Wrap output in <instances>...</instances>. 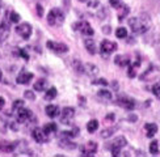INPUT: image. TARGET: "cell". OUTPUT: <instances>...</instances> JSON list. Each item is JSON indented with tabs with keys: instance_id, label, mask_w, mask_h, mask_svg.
Instances as JSON below:
<instances>
[{
	"instance_id": "cell-1",
	"label": "cell",
	"mask_w": 160,
	"mask_h": 157,
	"mask_svg": "<svg viewBox=\"0 0 160 157\" xmlns=\"http://www.w3.org/2000/svg\"><path fill=\"white\" fill-rule=\"evenodd\" d=\"M129 25L135 34H144L150 29V17L146 13L137 17H131L129 20Z\"/></svg>"
},
{
	"instance_id": "cell-2",
	"label": "cell",
	"mask_w": 160,
	"mask_h": 157,
	"mask_svg": "<svg viewBox=\"0 0 160 157\" xmlns=\"http://www.w3.org/2000/svg\"><path fill=\"white\" fill-rule=\"evenodd\" d=\"M64 21V13L59 9V8H54V9H51L49 12V15H48V22L49 25L51 26H61Z\"/></svg>"
},
{
	"instance_id": "cell-3",
	"label": "cell",
	"mask_w": 160,
	"mask_h": 157,
	"mask_svg": "<svg viewBox=\"0 0 160 157\" xmlns=\"http://www.w3.org/2000/svg\"><path fill=\"white\" fill-rule=\"evenodd\" d=\"M126 144H128V141H126V139H125L123 136L116 137L114 141L112 143V148H110L113 156H118V155H119V149H121L122 147H125Z\"/></svg>"
},
{
	"instance_id": "cell-4",
	"label": "cell",
	"mask_w": 160,
	"mask_h": 157,
	"mask_svg": "<svg viewBox=\"0 0 160 157\" xmlns=\"http://www.w3.org/2000/svg\"><path fill=\"white\" fill-rule=\"evenodd\" d=\"M16 33H18L20 37H22L24 39H28L32 34V26L28 22H24V24H20L16 26Z\"/></svg>"
},
{
	"instance_id": "cell-5",
	"label": "cell",
	"mask_w": 160,
	"mask_h": 157,
	"mask_svg": "<svg viewBox=\"0 0 160 157\" xmlns=\"http://www.w3.org/2000/svg\"><path fill=\"white\" fill-rule=\"evenodd\" d=\"M72 28L79 30V31H82L84 36H93V29H92V26L88 24V22H85V21H80L78 24H74L72 25Z\"/></svg>"
},
{
	"instance_id": "cell-6",
	"label": "cell",
	"mask_w": 160,
	"mask_h": 157,
	"mask_svg": "<svg viewBox=\"0 0 160 157\" xmlns=\"http://www.w3.org/2000/svg\"><path fill=\"white\" fill-rule=\"evenodd\" d=\"M48 47L57 52V54H64V52L68 51V46H66L64 43H61V42H52V41H49L48 42Z\"/></svg>"
},
{
	"instance_id": "cell-7",
	"label": "cell",
	"mask_w": 160,
	"mask_h": 157,
	"mask_svg": "<svg viewBox=\"0 0 160 157\" xmlns=\"http://www.w3.org/2000/svg\"><path fill=\"white\" fill-rule=\"evenodd\" d=\"M75 117V109L74 107H64L61 115V122L63 124H70V122Z\"/></svg>"
},
{
	"instance_id": "cell-8",
	"label": "cell",
	"mask_w": 160,
	"mask_h": 157,
	"mask_svg": "<svg viewBox=\"0 0 160 157\" xmlns=\"http://www.w3.org/2000/svg\"><path fill=\"white\" fill-rule=\"evenodd\" d=\"M16 117H17V122L18 123H25L33 117V114H32L30 110L25 109V107H20V109H17V115Z\"/></svg>"
},
{
	"instance_id": "cell-9",
	"label": "cell",
	"mask_w": 160,
	"mask_h": 157,
	"mask_svg": "<svg viewBox=\"0 0 160 157\" xmlns=\"http://www.w3.org/2000/svg\"><path fill=\"white\" fill-rule=\"evenodd\" d=\"M32 136L37 143H45L48 141V134L45 132L42 128H34L32 132Z\"/></svg>"
},
{
	"instance_id": "cell-10",
	"label": "cell",
	"mask_w": 160,
	"mask_h": 157,
	"mask_svg": "<svg viewBox=\"0 0 160 157\" xmlns=\"http://www.w3.org/2000/svg\"><path fill=\"white\" fill-rule=\"evenodd\" d=\"M117 49V45L114 42L112 41H106V39H104V41L101 42V52L102 54H112L113 51H116Z\"/></svg>"
},
{
	"instance_id": "cell-11",
	"label": "cell",
	"mask_w": 160,
	"mask_h": 157,
	"mask_svg": "<svg viewBox=\"0 0 160 157\" xmlns=\"http://www.w3.org/2000/svg\"><path fill=\"white\" fill-rule=\"evenodd\" d=\"M117 103L119 106H122L123 109H128V110H132L135 107V102L131 100V98H128V97H119L117 98Z\"/></svg>"
},
{
	"instance_id": "cell-12",
	"label": "cell",
	"mask_w": 160,
	"mask_h": 157,
	"mask_svg": "<svg viewBox=\"0 0 160 157\" xmlns=\"http://www.w3.org/2000/svg\"><path fill=\"white\" fill-rule=\"evenodd\" d=\"M96 152H97V143H95V141H88L82 148V153L85 156H92Z\"/></svg>"
},
{
	"instance_id": "cell-13",
	"label": "cell",
	"mask_w": 160,
	"mask_h": 157,
	"mask_svg": "<svg viewBox=\"0 0 160 157\" xmlns=\"http://www.w3.org/2000/svg\"><path fill=\"white\" fill-rule=\"evenodd\" d=\"M8 36H9V25L5 21H3L2 24H0V43L7 41Z\"/></svg>"
},
{
	"instance_id": "cell-14",
	"label": "cell",
	"mask_w": 160,
	"mask_h": 157,
	"mask_svg": "<svg viewBox=\"0 0 160 157\" xmlns=\"http://www.w3.org/2000/svg\"><path fill=\"white\" fill-rule=\"evenodd\" d=\"M32 78H33V74H30V72H21V74L17 76L16 81L18 84H28V83H30Z\"/></svg>"
},
{
	"instance_id": "cell-15",
	"label": "cell",
	"mask_w": 160,
	"mask_h": 157,
	"mask_svg": "<svg viewBox=\"0 0 160 157\" xmlns=\"http://www.w3.org/2000/svg\"><path fill=\"white\" fill-rule=\"evenodd\" d=\"M45 111H46V114H48V117H50V118H55L59 115V113H61V111H59V107L55 106V105H49V106H46Z\"/></svg>"
},
{
	"instance_id": "cell-16",
	"label": "cell",
	"mask_w": 160,
	"mask_h": 157,
	"mask_svg": "<svg viewBox=\"0 0 160 157\" xmlns=\"http://www.w3.org/2000/svg\"><path fill=\"white\" fill-rule=\"evenodd\" d=\"M84 46H85L87 51H88L91 55H95L96 54V43H95L93 39H85Z\"/></svg>"
},
{
	"instance_id": "cell-17",
	"label": "cell",
	"mask_w": 160,
	"mask_h": 157,
	"mask_svg": "<svg viewBox=\"0 0 160 157\" xmlns=\"http://www.w3.org/2000/svg\"><path fill=\"white\" fill-rule=\"evenodd\" d=\"M114 62L117 65H121V67H125V65H130V58L129 56H123V55H117Z\"/></svg>"
},
{
	"instance_id": "cell-18",
	"label": "cell",
	"mask_w": 160,
	"mask_h": 157,
	"mask_svg": "<svg viewBox=\"0 0 160 157\" xmlns=\"http://www.w3.org/2000/svg\"><path fill=\"white\" fill-rule=\"evenodd\" d=\"M17 147V143H0V150H4V152H12L15 150Z\"/></svg>"
},
{
	"instance_id": "cell-19",
	"label": "cell",
	"mask_w": 160,
	"mask_h": 157,
	"mask_svg": "<svg viewBox=\"0 0 160 157\" xmlns=\"http://www.w3.org/2000/svg\"><path fill=\"white\" fill-rule=\"evenodd\" d=\"M144 128H146V132H147V136L148 137H152L156 132H158V126L155 123H147L144 126Z\"/></svg>"
},
{
	"instance_id": "cell-20",
	"label": "cell",
	"mask_w": 160,
	"mask_h": 157,
	"mask_svg": "<svg viewBox=\"0 0 160 157\" xmlns=\"http://www.w3.org/2000/svg\"><path fill=\"white\" fill-rule=\"evenodd\" d=\"M97 97L100 98V100H102V101H110L112 100V93L109 90H98V93H97Z\"/></svg>"
},
{
	"instance_id": "cell-21",
	"label": "cell",
	"mask_w": 160,
	"mask_h": 157,
	"mask_svg": "<svg viewBox=\"0 0 160 157\" xmlns=\"http://www.w3.org/2000/svg\"><path fill=\"white\" fill-rule=\"evenodd\" d=\"M84 67H85V72H87L88 75H91V76L97 75L98 69H97L96 65H93L92 63H87V64H84Z\"/></svg>"
},
{
	"instance_id": "cell-22",
	"label": "cell",
	"mask_w": 160,
	"mask_h": 157,
	"mask_svg": "<svg viewBox=\"0 0 160 157\" xmlns=\"http://www.w3.org/2000/svg\"><path fill=\"white\" fill-rule=\"evenodd\" d=\"M118 8H119V12H118V20H123L125 16L129 13V7H128V5H125V4H119V5H118Z\"/></svg>"
},
{
	"instance_id": "cell-23",
	"label": "cell",
	"mask_w": 160,
	"mask_h": 157,
	"mask_svg": "<svg viewBox=\"0 0 160 157\" xmlns=\"http://www.w3.org/2000/svg\"><path fill=\"white\" fill-rule=\"evenodd\" d=\"M59 145H61L62 148H66V149H75V148H76V144L68 141V139L59 141Z\"/></svg>"
},
{
	"instance_id": "cell-24",
	"label": "cell",
	"mask_w": 160,
	"mask_h": 157,
	"mask_svg": "<svg viewBox=\"0 0 160 157\" xmlns=\"http://www.w3.org/2000/svg\"><path fill=\"white\" fill-rule=\"evenodd\" d=\"M72 64H74V69L78 72V74H84V72H85L84 64H82L79 60H74V62H72Z\"/></svg>"
},
{
	"instance_id": "cell-25",
	"label": "cell",
	"mask_w": 160,
	"mask_h": 157,
	"mask_svg": "<svg viewBox=\"0 0 160 157\" xmlns=\"http://www.w3.org/2000/svg\"><path fill=\"white\" fill-rule=\"evenodd\" d=\"M55 97H57V89H55V88H50L48 92H46V94H45V100L51 101V100H54Z\"/></svg>"
},
{
	"instance_id": "cell-26",
	"label": "cell",
	"mask_w": 160,
	"mask_h": 157,
	"mask_svg": "<svg viewBox=\"0 0 160 157\" xmlns=\"http://www.w3.org/2000/svg\"><path fill=\"white\" fill-rule=\"evenodd\" d=\"M97 127H98V122L96 119L89 121L88 124H87V130H88L89 132H95V131L97 130Z\"/></svg>"
},
{
	"instance_id": "cell-27",
	"label": "cell",
	"mask_w": 160,
	"mask_h": 157,
	"mask_svg": "<svg viewBox=\"0 0 160 157\" xmlns=\"http://www.w3.org/2000/svg\"><path fill=\"white\" fill-rule=\"evenodd\" d=\"M45 87H46V81L43 78H39V80L36 81V84H34V90L42 92V90H45Z\"/></svg>"
},
{
	"instance_id": "cell-28",
	"label": "cell",
	"mask_w": 160,
	"mask_h": 157,
	"mask_svg": "<svg viewBox=\"0 0 160 157\" xmlns=\"http://www.w3.org/2000/svg\"><path fill=\"white\" fill-rule=\"evenodd\" d=\"M43 131H45L46 134L55 132V131H57V124H55V123H48V124H45Z\"/></svg>"
},
{
	"instance_id": "cell-29",
	"label": "cell",
	"mask_w": 160,
	"mask_h": 157,
	"mask_svg": "<svg viewBox=\"0 0 160 157\" xmlns=\"http://www.w3.org/2000/svg\"><path fill=\"white\" fill-rule=\"evenodd\" d=\"M150 152L152 155H158V152H159V143L156 140L151 141V144H150Z\"/></svg>"
},
{
	"instance_id": "cell-30",
	"label": "cell",
	"mask_w": 160,
	"mask_h": 157,
	"mask_svg": "<svg viewBox=\"0 0 160 157\" xmlns=\"http://www.w3.org/2000/svg\"><path fill=\"white\" fill-rule=\"evenodd\" d=\"M116 36H117V38H126L128 37V30L125 28H118L116 30Z\"/></svg>"
},
{
	"instance_id": "cell-31",
	"label": "cell",
	"mask_w": 160,
	"mask_h": 157,
	"mask_svg": "<svg viewBox=\"0 0 160 157\" xmlns=\"http://www.w3.org/2000/svg\"><path fill=\"white\" fill-rule=\"evenodd\" d=\"M114 131H116V128H106L101 132V136L102 137H110L113 134H114Z\"/></svg>"
},
{
	"instance_id": "cell-32",
	"label": "cell",
	"mask_w": 160,
	"mask_h": 157,
	"mask_svg": "<svg viewBox=\"0 0 160 157\" xmlns=\"http://www.w3.org/2000/svg\"><path fill=\"white\" fill-rule=\"evenodd\" d=\"M9 20H11V22L17 24L20 21V15H18V13H16V12H12L11 16H9Z\"/></svg>"
},
{
	"instance_id": "cell-33",
	"label": "cell",
	"mask_w": 160,
	"mask_h": 157,
	"mask_svg": "<svg viewBox=\"0 0 160 157\" xmlns=\"http://www.w3.org/2000/svg\"><path fill=\"white\" fill-rule=\"evenodd\" d=\"M22 106H24V101H22V100H17V101L13 102V105H12V109H13V110H17V109L22 107Z\"/></svg>"
},
{
	"instance_id": "cell-34",
	"label": "cell",
	"mask_w": 160,
	"mask_h": 157,
	"mask_svg": "<svg viewBox=\"0 0 160 157\" xmlns=\"http://www.w3.org/2000/svg\"><path fill=\"white\" fill-rule=\"evenodd\" d=\"M152 93L160 100V84H155L154 87H152Z\"/></svg>"
},
{
	"instance_id": "cell-35",
	"label": "cell",
	"mask_w": 160,
	"mask_h": 157,
	"mask_svg": "<svg viewBox=\"0 0 160 157\" xmlns=\"http://www.w3.org/2000/svg\"><path fill=\"white\" fill-rule=\"evenodd\" d=\"M24 96H25V98H28V100H30V101H33L36 98V96H34V93H33L32 90H26L25 93H24Z\"/></svg>"
},
{
	"instance_id": "cell-36",
	"label": "cell",
	"mask_w": 160,
	"mask_h": 157,
	"mask_svg": "<svg viewBox=\"0 0 160 157\" xmlns=\"http://www.w3.org/2000/svg\"><path fill=\"white\" fill-rule=\"evenodd\" d=\"M135 67L134 65H129V71H128V76L129 77H135Z\"/></svg>"
},
{
	"instance_id": "cell-37",
	"label": "cell",
	"mask_w": 160,
	"mask_h": 157,
	"mask_svg": "<svg viewBox=\"0 0 160 157\" xmlns=\"http://www.w3.org/2000/svg\"><path fill=\"white\" fill-rule=\"evenodd\" d=\"M93 84L97 85V84H101V85H108V81L105 80V78H97V80L93 81Z\"/></svg>"
},
{
	"instance_id": "cell-38",
	"label": "cell",
	"mask_w": 160,
	"mask_h": 157,
	"mask_svg": "<svg viewBox=\"0 0 160 157\" xmlns=\"http://www.w3.org/2000/svg\"><path fill=\"white\" fill-rule=\"evenodd\" d=\"M119 4H121V0H110V5L114 7V8H118Z\"/></svg>"
},
{
	"instance_id": "cell-39",
	"label": "cell",
	"mask_w": 160,
	"mask_h": 157,
	"mask_svg": "<svg viewBox=\"0 0 160 157\" xmlns=\"http://www.w3.org/2000/svg\"><path fill=\"white\" fill-rule=\"evenodd\" d=\"M108 121H114V114H108L105 118V122H108Z\"/></svg>"
},
{
	"instance_id": "cell-40",
	"label": "cell",
	"mask_w": 160,
	"mask_h": 157,
	"mask_svg": "<svg viewBox=\"0 0 160 157\" xmlns=\"http://www.w3.org/2000/svg\"><path fill=\"white\" fill-rule=\"evenodd\" d=\"M4 105H5V101H4V98L3 97H0V110H2L4 107Z\"/></svg>"
},
{
	"instance_id": "cell-41",
	"label": "cell",
	"mask_w": 160,
	"mask_h": 157,
	"mask_svg": "<svg viewBox=\"0 0 160 157\" xmlns=\"http://www.w3.org/2000/svg\"><path fill=\"white\" fill-rule=\"evenodd\" d=\"M20 54H21V56L22 58H25V59H29V56H28V54L24 51V50H20Z\"/></svg>"
},
{
	"instance_id": "cell-42",
	"label": "cell",
	"mask_w": 160,
	"mask_h": 157,
	"mask_svg": "<svg viewBox=\"0 0 160 157\" xmlns=\"http://www.w3.org/2000/svg\"><path fill=\"white\" fill-rule=\"evenodd\" d=\"M37 11H38V16H42V7L41 5H37Z\"/></svg>"
},
{
	"instance_id": "cell-43",
	"label": "cell",
	"mask_w": 160,
	"mask_h": 157,
	"mask_svg": "<svg viewBox=\"0 0 160 157\" xmlns=\"http://www.w3.org/2000/svg\"><path fill=\"white\" fill-rule=\"evenodd\" d=\"M106 34H109V31H110V26H104V29H102Z\"/></svg>"
},
{
	"instance_id": "cell-44",
	"label": "cell",
	"mask_w": 160,
	"mask_h": 157,
	"mask_svg": "<svg viewBox=\"0 0 160 157\" xmlns=\"http://www.w3.org/2000/svg\"><path fill=\"white\" fill-rule=\"evenodd\" d=\"M130 121H132V122H134V121H137V118H135V115H130Z\"/></svg>"
},
{
	"instance_id": "cell-45",
	"label": "cell",
	"mask_w": 160,
	"mask_h": 157,
	"mask_svg": "<svg viewBox=\"0 0 160 157\" xmlns=\"http://www.w3.org/2000/svg\"><path fill=\"white\" fill-rule=\"evenodd\" d=\"M2 78H3V74H2V69H0V81H2Z\"/></svg>"
},
{
	"instance_id": "cell-46",
	"label": "cell",
	"mask_w": 160,
	"mask_h": 157,
	"mask_svg": "<svg viewBox=\"0 0 160 157\" xmlns=\"http://www.w3.org/2000/svg\"><path fill=\"white\" fill-rule=\"evenodd\" d=\"M79 2H87V0H79Z\"/></svg>"
}]
</instances>
